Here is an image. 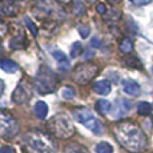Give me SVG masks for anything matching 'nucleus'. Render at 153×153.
Masks as SVG:
<instances>
[{"instance_id": "aec40b11", "label": "nucleus", "mask_w": 153, "mask_h": 153, "mask_svg": "<svg viewBox=\"0 0 153 153\" xmlns=\"http://www.w3.org/2000/svg\"><path fill=\"white\" fill-rule=\"evenodd\" d=\"M81 52H83V45H81V43H79V42L73 43L72 48H71V56H72V57H77Z\"/></svg>"}, {"instance_id": "20e7f679", "label": "nucleus", "mask_w": 153, "mask_h": 153, "mask_svg": "<svg viewBox=\"0 0 153 153\" xmlns=\"http://www.w3.org/2000/svg\"><path fill=\"white\" fill-rule=\"evenodd\" d=\"M48 128L52 134L59 139H69L75 132V126L67 114L59 113L53 116L48 123Z\"/></svg>"}, {"instance_id": "2f4dec72", "label": "nucleus", "mask_w": 153, "mask_h": 153, "mask_svg": "<svg viewBox=\"0 0 153 153\" xmlns=\"http://www.w3.org/2000/svg\"><path fill=\"white\" fill-rule=\"evenodd\" d=\"M152 72H153V67H152Z\"/></svg>"}, {"instance_id": "bb28decb", "label": "nucleus", "mask_w": 153, "mask_h": 153, "mask_svg": "<svg viewBox=\"0 0 153 153\" xmlns=\"http://www.w3.org/2000/svg\"><path fill=\"white\" fill-rule=\"evenodd\" d=\"M4 87H5V85H4V81L0 79V96H1L3 92H4Z\"/></svg>"}, {"instance_id": "2eb2a0df", "label": "nucleus", "mask_w": 153, "mask_h": 153, "mask_svg": "<svg viewBox=\"0 0 153 153\" xmlns=\"http://www.w3.org/2000/svg\"><path fill=\"white\" fill-rule=\"evenodd\" d=\"M152 111V105L146 101H141L137 104V113L140 116H148Z\"/></svg>"}, {"instance_id": "6ab92c4d", "label": "nucleus", "mask_w": 153, "mask_h": 153, "mask_svg": "<svg viewBox=\"0 0 153 153\" xmlns=\"http://www.w3.org/2000/svg\"><path fill=\"white\" fill-rule=\"evenodd\" d=\"M51 53H52V56H53L56 60L59 61V63H64V64L68 63V61H67V56H65V53H64V52L59 51V49H53Z\"/></svg>"}, {"instance_id": "ddd939ff", "label": "nucleus", "mask_w": 153, "mask_h": 153, "mask_svg": "<svg viewBox=\"0 0 153 153\" xmlns=\"http://www.w3.org/2000/svg\"><path fill=\"white\" fill-rule=\"evenodd\" d=\"M0 10L5 15H8V16H13V15H16V12H17L16 7L13 5V3L11 1V0H3V1L0 3Z\"/></svg>"}, {"instance_id": "b1692460", "label": "nucleus", "mask_w": 153, "mask_h": 153, "mask_svg": "<svg viewBox=\"0 0 153 153\" xmlns=\"http://www.w3.org/2000/svg\"><path fill=\"white\" fill-rule=\"evenodd\" d=\"M96 11H97L100 15H105L107 13V5H105L104 3H100V4H97V7H96Z\"/></svg>"}, {"instance_id": "9d476101", "label": "nucleus", "mask_w": 153, "mask_h": 153, "mask_svg": "<svg viewBox=\"0 0 153 153\" xmlns=\"http://www.w3.org/2000/svg\"><path fill=\"white\" fill-rule=\"evenodd\" d=\"M93 91H95L97 95H109L111 91H112V85L109 81L107 80H101V81H97V83H95L93 85Z\"/></svg>"}, {"instance_id": "4468645a", "label": "nucleus", "mask_w": 153, "mask_h": 153, "mask_svg": "<svg viewBox=\"0 0 153 153\" xmlns=\"http://www.w3.org/2000/svg\"><path fill=\"white\" fill-rule=\"evenodd\" d=\"M96 107H97V111L101 114H107V113H109V111L112 108V104L108 101V100H102L101 99V100H99V101H97Z\"/></svg>"}, {"instance_id": "a878e982", "label": "nucleus", "mask_w": 153, "mask_h": 153, "mask_svg": "<svg viewBox=\"0 0 153 153\" xmlns=\"http://www.w3.org/2000/svg\"><path fill=\"white\" fill-rule=\"evenodd\" d=\"M0 153H15V149L11 146H4V148L0 149Z\"/></svg>"}, {"instance_id": "dca6fc26", "label": "nucleus", "mask_w": 153, "mask_h": 153, "mask_svg": "<svg viewBox=\"0 0 153 153\" xmlns=\"http://www.w3.org/2000/svg\"><path fill=\"white\" fill-rule=\"evenodd\" d=\"M120 51H121V53H124V55L131 53V52L133 51V43H132V40L128 39V37H125V39L121 42V44H120Z\"/></svg>"}, {"instance_id": "6e6552de", "label": "nucleus", "mask_w": 153, "mask_h": 153, "mask_svg": "<svg viewBox=\"0 0 153 153\" xmlns=\"http://www.w3.org/2000/svg\"><path fill=\"white\" fill-rule=\"evenodd\" d=\"M29 97H31V95L24 89L23 85H17L16 89H15L13 93H12V100L16 102V104H24Z\"/></svg>"}, {"instance_id": "39448f33", "label": "nucleus", "mask_w": 153, "mask_h": 153, "mask_svg": "<svg viewBox=\"0 0 153 153\" xmlns=\"http://www.w3.org/2000/svg\"><path fill=\"white\" fill-rule=\"evenodd\" d=\"M73 117L77 120L80 124H83L85 128L92 131L93 133L100 134L102 132V125L101 123L93 116V113L87 108H79V109L73 111Z\"/></svg>"}, {"instance_id": "393cba45", "label": "nucleus", "mask_w": 153, "mask_h": 153, "mask_svg": "<svg viewBox=\"0 0 153 153\" xmlns=\"http://www.w3.org/2000/svg\"><path fill=\"white\" fill-rule=\"evenodd\" d=\"M131 1H133L137 5H145V4H149L152 0H131Z\"/></svg>"}, {"instance_id": "5701e85b", "label": "nucleus", "mask_w": 153, "mask_h": 153, "mask_svg": "<svg viewBox=\"0 0 153 153\" xmlns=\"http://www.w3.org/2000/svg\"><path fill=\"white\" fill-rule=\"evenodd\" d=\"M89 32H91L89 25L84 24V25H80V27H79V33H80V36L83 37V39H85V37H88Z\"/></svg>"}, {"instance_id": "cd10ccee", "label": "nucleus", "mask_w": 153, "mask_h": 153, "mask_svg": "<svg viewBox=\"0 0 153 153\" xmlns=\"http://www.w3.org/2000/svg\"><path fill=\"white\" fill-rule=\"evenodd\" d=\"M91 44H92V45H96V47H99L100 45V42H99V39H92V42H91Z\"/></svg>"}, {"instance_id": "f8f14e48", "label": "nucleus", "mask_w": 153, "mask_h": 153, "mask_svg": "<svg viewBox=\"0 0 153 153\" xmlns=\"http://www.w3.org/2000/svg\"><path fill=\"white\" fill-rule=\"evenodd\" d=\"M33 111H35V114L40 120H44L47 117V114H48V105L44 101H37L33 107Z\"/></svg>"}, {"instance_id": "c85d7f7f", "label": "nucleus", "mask_w": 153, "mask_h": 153, "mask_svg": "<svg viewBox=\"0 0 153 153\" xmlns=\"http://www.w3.org/2000/svg\"><path fill=\"white\" fill-rule=\"evenodd\" d=\"M107 1L108 3H111V4H117V3H120V1H121V0H107Z\"/></svg>"}, {"instance_id": "f257e3e1", "label": "nucleus", "mask_w": 153, "mask_h": 153, "mask_svg": "<svg viewBox=\"0 0 153 153\" xmlns=\"http://www.w3.org/2000/svg\"><path fill=\"white\" fill-rule=\"evenodd\" d=\"M117 141L132 153L143 152L146 148V136L139 125L132 121H123L113 129Z\"/></svg>"}, {"instance_id": "c756f323", "label": "nucleus", "mask_w": 153, "mask_h": 153, "mask_svg": "<svg viewBox=\"0 0 153 153\" xmlns=\"http://www.w3.org/2000/svg\"><path fill=\"white\" fill-rule=\"evenodd\" d=\"M57 1L63 3V4H68V3H71V1H72V0H57Z\"/></svg>"}, {"instance_id": "4be33fe9", "label": "nucleus", "mask_w": 153, "mask_h": 153, "mask_svg": "<svg viewBox=\"0 0 153 153\" xmlns=\"http://www.w3.org/2000/svg\"><path fill=\"white\" fill-rule=\"evenodd\" d=\"M24 20H25V24H27L28 27H29V29H31L32 35H33V36H37V27L33 24V22H32V20L29 19L28 16H25V19H24Z\"/></svg>"}, {"instance_id": "9b49d317", "label": "nucleus", "mask_w": 153, "mask_h": 153, "mask_svg": "<svg viewBox=\"0 0 153 153\" xmlns=\"http://www.w3.org/2000/svg\"><path fill=\"white\" fill-rule=\"evenodd\" d=\"M0 68L4 71V72H7V73H15V72L19 71V65H17L13 60H10V59H3V60H0Z\"/></svg>"}, {"instance_id": "423d86ee", "label": "nucleus", "mask_w": 153, "mask_h": 153, "mask_svg": "<svg viewBox=\"0 0 153 153\" xmlns=\"http://www.w3.org/2000/svg\"><path fill=\"white\" fill-rule=\"evenodd\" d=\"M99 72V68L96 64L93 63H83V64H79L75 69H73L72 73V77L75 80V83L84 85L88 84L91 80H93L96 75Z\"/></svg>"}, {"instance_id": "7ed1b4c3", "label": "nucleus", "mask_w": 153, "mask_h": 153, "mask_svg": "<svg viewBox=\"0 0 153 153\" xmlns=\"http://www.w3.org/2000/svg\"><path fill=\"white\" fill-rule=\"evenodd\" d=\"M56 85H57V77L53 71L47 65L40 67L39 72L35 76V87L37 92L42 95H48L56 89Z\"/></svg>"}, {"instance_id": "0eeeda50", "label": "nucleus", "mask_w": 153, "mask_h": 153, "mask_svg": "<svg viewBox=\"0 0 153 153\" xmlns=\"http://www.w3.org/2000/svg\"><path fill=\"white\" fill-rule=\"evenodd\" d=\"M19 132L17 121L7 112L0 111V137L11 139Z\"/></svg>"}, {"instance_id": "7c9ffc66", "label": "nucleus", "mask_w": 153, "mask_h": 153, "mask_svg": "<svg viewBox=\"0 0 153 153\" xmlns=\"http://www.w3.org/2000/svg\"><path fill=\"white\" fill-rule=\"evenodd\" d=\"M85 1H88V3H93V1H96V0H85Z\"/></svg>"}, {"instance_id": "f03ea898", "label": "nucleus", "mask_w": 153, "mask_h": 153, "mask_svg": "<svg viewBox=\"0 0 153 153\" xmlns=\"http://www.w3.org/2000/svg\"><path fill=\"white\" fill-rule=\"evenodd\" d=\"M24 148L27 153H55V143L48 134L35 131L25 134Z\"/></svg>"}, {"instance_id": "a211bd4d", "label": "nucleus", "mask_w": 153, "mask_h": 153, "mask_svg": "<svg viewBox=\"0 0 153 153\" xmlns=\"http://www.w3.org/2000/svg\"><path fill=\"white\" fill-rule=\"evenodd\" d=\"M96 153H113V146L109 143H99L96 145Z\"/></svg>"}, {"instance_id": "1a4fd4ad", "label": "nucleus", "mask_w": 153, "mask_h": 153, "mask_svg": "<svg viewBox=\"0 0 153 153\" xmlns=\"http://www.w3.org/2000/svg\"><path fill=\"white\" fill-rule=\"evenodd\" d=\"M123 89H124L125 93L131 96H137L140 93V85L136 83L134 80H131V79H125L123 81Z\"/></svg>"}, {"instance_id": "f3484780", "label": "nucleus", "mask_w": 153, "mask_h": 153, "mask_svg": "<svg viewBox=\"0 0 153 153\" xmlns=\"http://www.w3.org/2000/svg\"><path fill=\"white\" fill-rule=\"evenodd\" d=\"M65 153H88V152L83 145H80L77 143H72L65 146Z\"/></svg>"}, {"instance_id": "412c9836", "label": "nucleus", "mask_w": 153, "mask_h": 153, "mask_svg": "<svg viewBox=\"0 0 153 153\" xmlns=\"http://www.w3.org/2000/svg\"><path fill=\"white\" fill-rule=\"evenodd\" d=\"M61 96L65 100H72L75 97V91L71 87H64V88H61Z\"/></svg>"}]
</instances>
